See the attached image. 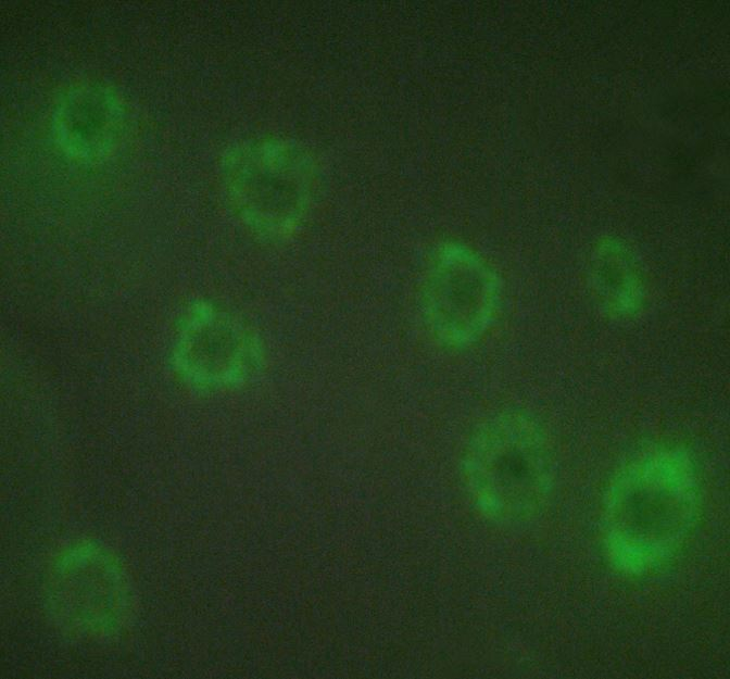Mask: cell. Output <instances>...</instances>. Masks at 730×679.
I'll return each mask as SVG.
<instances>
[{"label":"cell","mask_w":730,"mask_h":679,"mask_svg":"<svg viewBox=\"0 0 730 679\" xmlns=\"http://www.w3.org/2000/svg\"><path fill=\"white\" fill-rule=\"evenodd\" d=\"M463 473L474 503L486 517L501 524L529 520L553 492L552 442L543 425L527 413L494 414L470 436Z\"/></svg>","instance_id":"obj_2"},{"label":"cell","mask_w":730,"mask_h":679,"mask_svg":"<svg viewBox=\"0 0 730 679\" xmlns=\"http://www.w3.org/2000/svg\"><path fill=\"white\" fill-rule=\"evenodd\" d=\"M500 289L494 275L468 249H441L427 274L423 309L428 327L444 345L464 348L492 323Z\"/></svg>","instance_id":"obj_4"},{"label":"cell","mask_w":730,"mask_h":679,"mask_svg":"<svg viewBox=\"0 0 730 679\" xmlns=\"http://www.w3.org/2000/svg\"><path fill=\"white\" fill-rule=\"evenodd\" d=\"M224 177L235 209L261 235L286 236L304 217L313 169L301 149L277 140L242 144L227 156Z\"/></svg>","instance_id":"obj_3"},{"label":"cell","mask_w":730,"mask_h":679,"mask_svg":"<svg viewBox=\"0 0 730 679\" xmlns=\"http://www.w3.org/2000/svg\"><path fill=\"white\" fill-rule=\"evenodd\" d=\"M126 125V105L118 92L92 80L64 91L51 118L53 136L62 150L87 161L109 154L122 140Z\"/></svg>","instance_id":"obj_5"},{"label":"cell","mask_w":730,"mask_h":679,"mask_svg":"<svg viewBox=\"0 0 730 679\" xmlns=\"http://www.w3.org/2000/svg\"><path fill=\"white\" fill-rule=\"evenodd\" d=\"M700 508V477L685 451L639 452L614 473L603 493L600 532L606 559L626 576L654 570L691 536Z\"/></svg>","instance_id":"obj_1"},{"label":"cell","mask_w":730,"mask_h":679,"mask_svg":"<svg viewBox=\"0 0 730 679\" xmlns=\"http://www.w3.org/2000/svg\"><path fill=\"white\" fill-rule=\"evenodd\" d=\"M95 557L81 554L65 559L55 583L62 605H66L62 612H70L79 627L99 631L113 626L123 607L124 592L115 567Z\"/></svg>","instance_id":"obj_6"}]
</instances>
